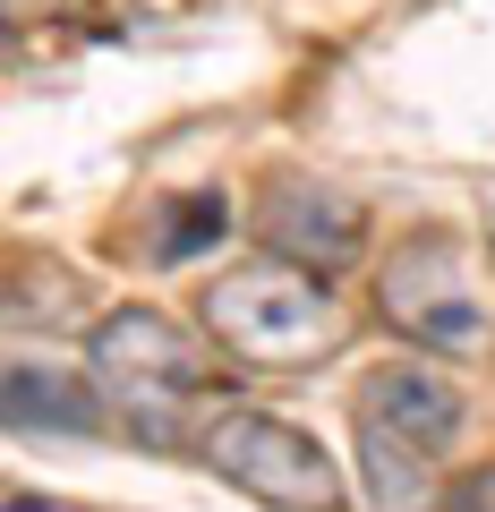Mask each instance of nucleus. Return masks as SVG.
Returning <instances> with one entry per match:
<instances>
[{
	"mask_svg": "<svg viewBox=\"0 0 495 512\" xmlns=\"http://www.w3.org/2000/svg\"><path fill=\"white\" fill-rule=\"evenodd\" d=\"M205 325H214L239 359L291 367L333 333V299L316 291L308 265H248V274H231V282L205 291Z\"/></svg>",
	"mask_w": 495,
	"mask_h": 512,
	"instance_id": "f257e3e1",
	"label": "nucleus"
},
{
	"mask_svg": "<svg viewBox=\"0 0 495 512\" xmlns=\"http://www.w3.org/2000/svg\"><path fill=\"white\" fill-rule=\"evenodd\" d=\"M197 453L214 461L231 487L265 495V504H282V512H325L333 495H342L333 461L316 453L291 419H265V410H222V419L197 436Z\"/></svg>",
	"mask_w": 495,
	"mask_h": 512,
	"instance_id": "f03ea898",
	"label": "nucleus"
},
{
	"mask_svg": "<svg viewBox=\"0 0 495 512\" xmlns=\"http://www.w3.org/2000/svg\"><path fill=\"white\" fill-rule=\"evenodd\" d=\"M94 376H103L111 402H120L154 444H163V436H171V410H180V393L197 384V350L180 342V325H171V316L120 308L111 325H94Z\"/></svg>",
	"mask_w": 495,
	"mask_h": 512,
	"instance_id": "7ed1b4c3",
	"label": "nucleus"
},
{
	"mask_svg": "<svg viewBox=\"0 0 495 512\" xmlns=\"http://www.w3.org/2000/svg\"><path fill=\"white\" fill-rule=\"evenodd\" d=\"M385 316L410 333V342H427V350H478L487 342V299L470 291V265H461V248L453 239H410L402 256L385 265Z\"/></svg>",
	"mask_w": 495,
	"mask_h": 512,
	"instance_id": "20e7f679",
	"label": "nucleus"
},
{
	"mask_svg": "<svg viewBox=\"0 0 495 512\" xmlns=\"http://www.w3.org/2000/svg\"><path fill=\"white\" fill-rule=\"evenodd\" d=\"M367 427L393 436L410 461H436L461 436V393L444 376H427V367H393V376L367 384Z\"/></svg>",
	"mask_w": 495,
	"mask_h": 512,
	"instance_id": "39448f33",
	"label": "nucleus"
},
{
	"mask_svg": "<svg viewBox=\"0 0 495 512\" xmlns=\"http://www.w3.org/2000/svg\"><path fill=\"white\" fill-rule=\"evenodd\" d=\"M0 427H52V436H94L103 427V393L69 367H43V359H18L0 367Z\"/></svg>",
	"mask_w": 495,
	"mask_h": 512,
	"instance_id": "423d86ee",
	"label": "nucleus"
},
{
	"mask_svg": "<svg viewBox=\"0 0 495 512\" xmlns=\"http://www.w3.org/2000/svg\"><path fill=\"white\" fill-rule=\"evenodd\" d=\"M265 239H274L282 256H308V274H316V265H342V256L359 248V214H350L342 197H325V188H274Z\"/></svg>",
	"mask_w": 495,
	"mask_h": 512,
	"instance_id": "0eeeda50",
	"label": "nucleus"
},
{
	"mask_svg": "<svg viewBox=\"0 0 495 512\" xmlns=\"http://www.w3.org/2000/svg\"><path fill=\"white\" fill-rule=\"evenodd\" d=\"M367 478H376V512H427L419 461H410L393 436H376V427H367Z\"/></svg>",
	"mask_w": 495,
	"mask_h": 512,
	"instance_id": "6e6552de",
	"label": "nucleus"
},
{
	"mask_svg": "<svg viewBox=\"0 0 495 512\" xmlns=\"http://www.w3.org/2000/svg\"><path fill=\"white\" fill-rule=\"evenodd\" d=\"M222 214H231V205H222L214 188H197V197H188V205H171V231H163V256H171V265H180V256H205V248H214L222 231H231V222H222Z\"/></svg>",
	"mask_w": 495,
	"mask_h": 512,
	"instance_id": "1a4fd4ad",
	"label": "nucleus"
},
{
	"mask_svg": "<svg viewBox=\"0 0 495 512\" xmlns=\"http://www.w3.org/2000/svg\"><path fill=\"white\" fill-rule=\"evenodd\" d=\"M453 512H495V470H470L453 487Z\"/></svg>",
	"mask_w": 495,
	"mask_h": 512,
	"instance_id": "9d476101",
	"label": "nucleus"
},
{
	"mask_svg": "<svg viewBox=\"0 0 495 512\" xmlns=\"http://www.w3.org/2000/svg\"><path fill=\"white\" fill-rule=\"evenodd\" d=\"M0 9H35V0H0Z\"/></svg>",
	"mask_w": 495,
	"mask_h": 512,
	"instance_id": "9b49d317",
	"label": "nucleus"
}]
</instances>
